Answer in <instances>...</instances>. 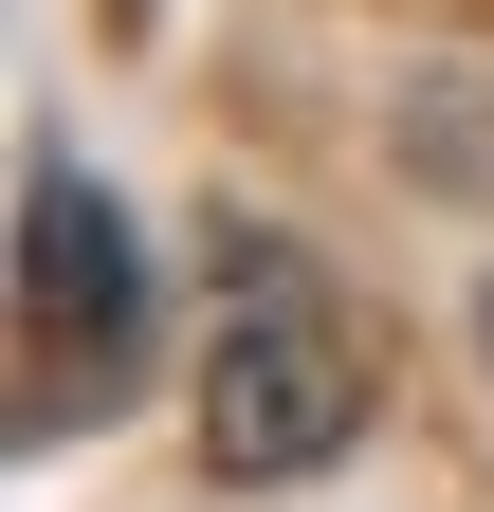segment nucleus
I'll use <instances>...</instances> for the list:
<instances>
[{
	"label": "nucleus",
	"instance_id": "f03ea898",
	"mask_svg": "<svg viewBox=\"0 0 494 512\" xmlns=\"http://www.w3.org/2000/svg\"><path fill=\"white\" fill-rule=\"evenodd\" d=\"M19 330H37V421L74 403H129V366H147V256H129V220H110V183L74 165V147H37L19 165Z\"/></svg>",
	"mask_w": 494,
	"mask_h": 512
},
{
	"label": "nucleus",
	"instance_id": "7ed1b4c3",
	"mask_svg": "<svg viewBox=\"0 0 494 512\" xmlns=\"http://www.w3.org/2000/svg\"><path fill=\"white\" fill-rule=\"evenodd\" d=\"M476 348H494V293H476Z\"/></svg>",
	"mask_w": 494,
	"mask_h": 512
},
{
	"label": "nucleus",
	"instance_id": "f257e3e1",
	"mask_svg": "<svg viewBox=\"0 0 494 512\" xmlns=\"http://www.w3.org/2000/svg\"><path fill=\"white\" fill-rule=\"evenodd\" d=\"M366 330L293 238H220V330H202V458L220 476H330L366 439Z\"/></svg>",
	"mask_w": 494,
	"mask_h": 512
}]
</instances>
